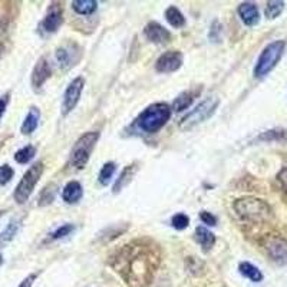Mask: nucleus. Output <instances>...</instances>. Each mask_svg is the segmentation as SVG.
Returning a JSON list of instances; mask_svg holds the SVG:
<instances>
[{
  "instance_id": "1",
  "label": "nucleus",
  "mask_w": 287,
  "mask_h": 287,
  "mask_svg": "<svg viewBox=\"0 0 287 287\" xmlns=\"http://www.w3.org/2000/svg\"><path fill=\"white\" fill-rule=\"evenodd\" d=\"M160 248L148 238L122 245L111 257V266L128 287H148L160 266Z\"/></svg>"
},
{
  "instance_id": "2",
  "label": "nucleus",
  "mask_w": 287,
  "mask_h": 287,
  "mask_svg": "<svg viewBox=\"0 0 287 287\" xmlns=\"http://www.w3.org/2000/svg\"><path fill=\"white\" fill-rule=\"evenodd\" d=\"M233 208L238 217L250 223H264L273 217L272 207L256 197H241L234 201Z\"/></svg>"
},
{
  "instance_id": "3",
  "label": "nucleus",
  "mask_w": 287,
  "mask_h": 287,
  "mask_svg": "<svg viewBox=\"0 0 287 287\" xmlns=\"http://www.w3.org/2000/svg\"><path fill=\"white\" fill-rule=\"evenodd\" d=\"M171 112L173 111L168 104H164V102L152 104L138 115L135 124L142 132L155 133L168 122V119L171 118Z\"/></svg>"
},
{
  "instance_id": "4",
  "label": "nucleus",
  "mask_w": 287,
  "mask_h": 287,
  "mask_svg": "<svg viewBox=\"0 0 287 287\" xmlns=\"http://www.w3.org/2000/svg\"><path fill=\"white\" fill-rule=\"evenodd\" d=\"M101 133L93 131V132H86L82 137H79V140L75 142V145L72 147L69 155V164L76 169H84L86 164L91 158L92 151L98 142Z\"/></svg>"
},
{
  "instance_id": "5",
  "label": "nucleus",
  "mask_w": 287,
  "mask_h": 287,
  "mask_svg": "<svg viewBox=\"0 0 287 287\" xmlns=\"http://www.w3.org/2000/svg\"><path fill=\"white\" fill-rule=\"evenodd\" d=\"M218 104H220V99L217 97H208L201 101L191 112L187 113L181 119L180 128L182 131H188V129H193L194 126L203 124L204 121L213 117V113L216 112V109L218 108Z\"/></svg>"
},
{
  "instance_id": "6",
  "label": "nucleus",
  "mask_w": 287,
  "mask_h": 287,
  "mask_svg": "<svg viewBox=\"0 0 287 287\" xmlns=\"http://www.w3.org/2000/svg\"><path fill=\"white\" fill-rule=\"evenodd\" d=\"M286 48V42L284 41H276V42L267 45L263 49L261 55L259 56V61L256 63L254 68V76L263 78L269 75L272 70L276 68V65L283 56V52Z\"/></svg>"
},
{
  "instance_id": "7",
  "label": "nucleus",
  "mask_w": 287,
  "mask_h": 287,
  "mask_svg": "<svg viewBox=\"0 0 287 287\" xmlns=\"http://www.w3.org/2000/svg\"><path fill=\"white\" fill-rule=\"evenodd\" d=\"M43 169H45L43 168V162H36L25 173V175L22 177V180L14 189L13 197L16 203L25 204L28 201V198L35 189L36 184L39 182V178L42 177Z\"/></svg>"
},
{
  "instance_id": "8",
  "label": "nucleus",
  "mask_w": 287,
  "mask_h": 287,
  "mask_svg": "<svg viewBox=\"0 0 287 287\" xmlns=\"http://www.w3.org/2000/svg\"><path fill=\"white\" fill-rule=\"evenodd\" d=\"M85 86V79L82 76L75 78L66 88L65 91V95H63V101H62V115H68L70 113L75 106L78 105L79 99H81V95H82V91H84Z\"/></svg>"
},
{
  "instance_id": "9",
  "label": "nucleus",
  "mask_w": 287,
  "mask_h": 287,
  "mask_svg": "<svg viewBox=\"0 0 287 287\" xmlns=\"http://www.w3.org/2000/svg\"><path fill=\"white\" fill-rule=\"evenodd\" d=\"M269 257L273 260L274 263L284 266L287 264V240L279 236H273L266 240L264 244Z\"/></svg>"
},
{
  "instance_id": "10",
  "label": "nucleus",
  "mask_w": 287,
  "mask_h": 287,
  "mask_svg": "<svg viewBox=\"0 0 287 287\" xmlns=\"http://www.w3.org/2000/svg\"><path fill=\"white\" fill-rule=\"evenodd\" d=\"M182 53L178 50H169L162 53L155 62V70L160 73H171L181 68Z\"/></svg>"
},
{
  "instance_id": "11",
  "label": "nucleus",
  "mask_w": 287,
  "mask_h": 287,
  "mask_svg": "<svg viewBox=\"0 0 287 287\" xmlns=\"http://www.w3.org/2000/svg\"><path fill=\"white\" fill-rule=\"evenodd\" d=\"M55 58H56L58 63L62 69H70L79 61L81 52H79V48L75 43L69 42L58 48Z\"/></svg>"
},
{
  "instance_id": "12",
  "label": "nucleus",
  "mask_w": 287,
  "mask_h": 287,
  "mask_svg": "<svg viewBox=\"0 0 287 287\" xmlns=\"http://www.w3.org/2000/svg\"><path fill=\"white\" fill-rule=\"evenodd\" d=\"M50 76H52V69H50L49 63H48V61L45 58H41L35 65L33 72H32V78H30V82H32L33 89L35 91H41L45 82Z\"/></svg>"
},
{
  "instance_id": "13",
  "label": "nucleus",
  "mask_w": 287,
  "mask_h": 287,
  "mask_svg": "<svg viewBox=\"0 0 287 287\" xmlns=\"http://www.w3.org/2000/svg\"><path fill=\"white\" fill-rule=\"evenodd\" d=\"M144 33H145L149 42L157 43V45L167 43L171 39L168 30L164 28L162 25L157 23V22H149L145 26V29H144Z\"/></svg>"
},
{
  "instance_id": "14",
  "label": "nucleus",
  "mask_w": 287,
  "mask_h": 287,
  "mask_svg": "<svg viewBox=\"0 0 287 287\" xmlns=\"http://www.w3.org/2000/svg\"><path fill=\"white\" fill-rule=\"evenodd\" d=\"M238 16L240 19L243 21L245 26H256L260 22V12L257 6L254 3H250V2H245V3H241L238 6Z\"/></svg>"
},
{
  "instance_id": "15",
  "label": "nucleus",
  "mask_w": 287,
  "mask_h": 287,
  "mask_svg": "<svg viewBox=\"0 0 287 287\" xmlns=\"http://www.w3.org/2000/svg\"><path fill=\"white\" fill-rule=\"evenodd\" d=\"M62 21V10L59 7H52L42 22L43 30L48 33H55L58 29L61 28Z\"/></svg>"
},
{
  "instance_id": "16",
  "label": "nucleus",
  "mask_w": 287,
  "mask_h": 287,
  "mask_svg": "<svg viewBox=\"0 0 287 287\" xmlns=\"http://www.w3.org/2000/svg\"><path fill=\"white\" fill-rule=\"evenodd\" d=\"M82 196H84V188L81 182L78 181H69L62 191L63 201L68 204H76Z\"/></svg>"
},
{
  "instance_id": "17",
  "label": "nucleus",
  "mask_w": 287,
  "mask_h": 287,
  "mask_svg": "<svg viewBox=\"0 0 287 287\" xmlns=\"http://www.w3.org/2000/svg\"><path fill=\"white\" fill-rule=\"evenodd\" d=\"M196 240L198 244L201 245V248H203L204 252H210L211 248H213V245L216 243V236L211 233L208 228H205L203 225H200V227H197L196 228Z\"/></svg>"
},
{
  "instance_id": "18",
  "label": "nucleus",
  "mask_w": 287,
  "mask_h": 287,
  "mask_svg": "<svg viewBox=\"0 0 287 287\" xmlns=\"http://www.w3.org/2000/svg\"><path fill=\"white\" fill-rule=\"evenodd\" d=\"M39 119H41V111H39L36 106H32L30 111L28 112V115H26L25 121H23V124H22V133L29 135V133L35 132L36 128L39 125Z\"/></svg>"
},
{
  "instance_id": "19",
  "label": "nucleus",
  "mask_w": 287,
  "mask_h": 287,
  "mask_svg": "<svg viewBox=\"0 0 287 287\" xmlns=\"http://www.w3.org/2000/svg\"><path fill=\"white\" fill-rule=\"evenodd\" d=\"M238 270H240V273L243 274L245 279L254 281V283H260V281L263 280V273H261L254 264L248 263V261H243V263H240Z\"/></svg>"
},
{
  "instance_id": "20",
  "label": "nucleus",
  "mask_w": 287,
  "mask_h": 287,
  "mask_svg": "<svg viewBox=\"0 0 287 287\" xmlns=\"http://www.w3.org/2000/svg\"><path fill=\"white\" fill-rule=\"evenodd\" d=\"M193 101H194V92H182V93H180V95L174 99V102H173V105H171V111H174V112H181V111L187 109V108L193 104Z\"/></svg>"
},
{
  "instance_id": "21",
  "label": "nucleus",
  "mask_w": 287,
  "mask_h": 287,
  "mask_svg": "<svg viewBox=\"0 0 287 287\" xmlns=\"http://www.w3.org/2000/svg\"><path fill=\"white\" fill-rule=\"evenodd\" d=\"M135 171H137V165H132V164L128 165V167L121 173L119 178L117 180V182H115V185H113V193H119L121 189L125 188L126 185L132 181Z\"/></svg>"
},
{
  "instance_id": "22",
  "label": "nucleus",
  "mask_w": 287,
  "mask_h": 287,
  "mask_svg": "<svg viewBox=\"0 0 287 287\" xmlns=\"http://www.w3.org/2000/svg\"><path fill=\"white\" fill-rule=\"evenodd\" d=\"M19 225H21V223H19L17 220H12V221L7 224L6 228L0 233V248L6 247V245L13 240L16 233L19 230Z\"/></svg>"
},
{
  "instance_id": "23",
  "label": "nucleus",
  "mask_w": 287,
  "mask_h": 287,
  "mask_svg": "<svg viewBox=\"0 0 287 287\" xmlns=\"http://www.w3.org/2000/svg\"><path fill=\"white\" fill-rule=\"evenodd\" d=\"M165 19L168 22L169 25L173 28H182L185 25V17L184 14L180 12V9L175 6H169L167 10H165Z\"/></svg>"
},
{
  "instance_id": "24",
  "label": "nucleus",
  "mask_w": 287,
  "mask_h": 287,
  "mask_svg": "<svg viewBox=\"0 0 287 287\" xmlns=\"http://www.w3.org/2000/svg\"><path fill=\"white\" fill-rule=\"evenodd\" d=\"M72 6H73V10L78 14L89 16L98 9V3L95 0H76V2L72 3Z\"/></svg>"
},
{
  "instance_id": "25",
  "label": "nucleus",
  "mask_w": 287,
  "mask_h": 287,
  "mask_svg": "<svg viewBox=\"0 0 287 287\" xmlns=\"http://www.w3.org/2000/svg\"><path fill=\"white\" fill-rule=\"evenodd\" d=\"M115 169H117V164L115 162H106V164H104V167L99 171L98 177L101 185L106 187V185L111 184V180H112L113 174H115Z\"/></svg>"
},
{
  "instance_id": "26",
  "label": "nucleus",
  "mask_w": 287,
  "mask_h": 287,
  "mask_svg": "<svg viewBox=\"0 0 287 287\" xmlns=\"http://www.w3.org/2000/svg\"><path fill=\"white\" fill-rule=\"evenodd\" d=\"M260 141H267V142H272V141H287V131L286 129H269L266 132H263L259 137Z\"/></svg>"
},
{
  "instance_id": "27",
  "label": "nucleus",
  "mask_w": 287,
  "mask_h": 287,
  "mask_svg": "<svg viewBox=\"0 0 287 287\" xmlns=\"http://www.w3.org/2000/svg\"><path fill=\"white\" fill-rule=\"evenodd\" d=\"M35 154L36 148L33 145H26L14 154V161L19 162V164H28L35 157Z\"/></svg>"
},
{
  "instance_id": "28",
  "label": "nucleus",
  "mask_w": 287,
  "mask_h": 287,
  "mask_svg": "<svg viewBox=\"0 0 287 287\" xmlns=\"http://www.w3.org/2000/svg\"><path fill=\"white\" fill-rule=\"evenodd\" d=\"M284 10V2H279V0H274V2H269L267 3L266 9H264V14L269 19H276L281 14V12Z\"/></svg>"
},
{
  "instance_id": "29",
  "label": "nucleus",
  "mask_w": 287,
  "mask_h": 287,
  "mask_svg": "<svg viewBox=\"0 0 287 287\" xmlns=\"http://www.w3.org/2000/svg\"><path fill=\"white\" fill-rule=\"evenodd\" d=\"M55 197H56V185L53 184L46 185L39 197V205H49L55 200Z\"/></svg>"
},
{
  "instance_id": "30",
  "label": "nucleus",
  "mask_w": 287,
  "mask_h": 287,
  "mask_svg": "<svg viewBox=\"0 0 287 287\" xmlns=\"http://www.w3.org/2000/svg\"><path fill=\"white\" fill-rule=\"evenodd\" d=\"M189 224V218L188 216H185V214H182V213H178V214H175L174 217L171 218V225L174 227L175 230H185Z\"/></svg>"
},
{
  "instance_id": "31",
  "label": "nucleus",
  "mask_w": 287,
  "mask_h": 287,
  "mask_svg": "<svg viewBox=\"0 0 287 287\" xmlns=\"http://www.w3.org/2000/svg\"><path fill=\"white\" fill-rule=\"evenodd\" d=\"M73 230H75V227H73L72 224L61 225L59 228H56V230L50 234V240H59V238L66 237V236H69L70 233H72Z\"/></svg>"
},
{
  "instance_id": "32",
  "label": "nucleus",
  "mask_w": 287,
  "mask_h": 287,
  "mask_svg": "<svg viewBox=\"0 0 287 287\" xmlns=\"http://www.w3.org/2000/svg\"><path fill=\"white\" fill-rule=\"evenodd\" d=\"M14 171L10 165H2L0 167V185H6L7 182L13 178Z\"/></svg>"
},
{
  "instance_id": "33",
  "label": "nucleus",
  "mask_w": 287,
  "mask_h": 287,
  "mask_svg": "<svg viewBox=\"0 0 287 287\" xmlns=\"http://www.w3.org/2000/svg\"><path fill=\"white\" fill-rule=\"evenodd\" d=\"M200 218H201V221H203L204 224L207 225H216V223H217V218L214 217L211 213H208V211H201L200 213Z\"/></svg>"
},
{
  "instance_id": "34",
  "label": "nucleus",
  "mask_w": 287,
  "mask_h": 287,
  "mask_svg": "<svg viewBox=\"0 0 287 287\" xmlns=\"http://www.w3.org/2000/svg\"><path fill=\"white\" fill-rule=\"evenodd\" d=\"M221 32V26H220V23H218L217 21L214 22L213 25H211V29H210V39L214 42H218L220 41V36H218V33Z\"/></svg>"
},
{
  "instance_id": "35",
  "label": "nucleus",
  "mask_w": 287,
  "mask_h": 287,
  "mask_svg": "<svg viewBox=\"0 0 287 287\" xmlns=\"http://www.w3.org/2000/svg\"><path fill=\"white\" fill-rule=\"evenodd\" d=\"M277 181H279V184H280V187L284 191H287V167H284V168L281 169L280 173L277 174Z\"/></svg>"
},
{
  "instance_id": "36",
  "label": "nucleus",
  "mask_w": 287,
  "mask_h": 287,
  "mask_svg": "<svg viewBox=\"0 0 287 287\" xmlns=\"http://www.w3.org/2000/svg\"><path fill=\"white\" fill-rule=\"evenodd\" d=\"M36 277H37V274L36 273H32V274H29L28 277L25 279V280L22 281L21 284L17 287H32V284H33V281L36 280Z\"/></svg>"
},
{
  "instance_id": "37",
  "label": "nucleus",
  "mask_w": 287,
  "mask_h": 287,
  "mask_svg": "<svg viewBox=\"0 0 287 287\" xmlns=\"http://www.w3.org/2000/svg\"><path fill=\"white\" fill-rule=\"evenodd\" d=\"M7 104H9V95L2 97V98H0V119H2L3 113H5V111H6Z\"/></svg>"
},
{
  "instance_id": "38",
  "label": "nucleus",
  "mask_w": 287,
  "mask_h": 287,
  "mask_svg": "<svg viewBox=\"0 0 287 287\" xmlns=\"http://www.w3.org/2000/svg\"><path fill=\"white\" fill-rule=\"evenodd\" d=\"M2 263H3V257L0 256V264H2Z\"/></svg>"
}]
</instances>
